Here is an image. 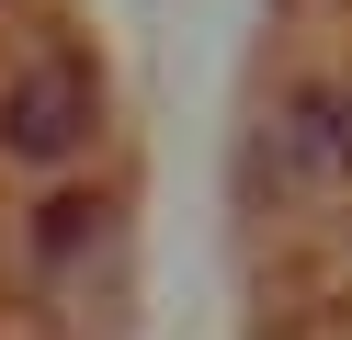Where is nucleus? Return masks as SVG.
Here are the masks:
<instances>
[{"instance_id":"1","label":"nucleus","mask_w":352,"mask_h":340,"mask_svg":"<svg viewBox=\"0 0 352 340\" xmlns=\"http://www.w3.org/2000/svg\"><path fill=\"white\" fill-rule=\"evenodd\" d=\"M91 125H102V102H91L80 68H23V80L0 91V148L34 159V170H69L91 148Z\"/></svg>"},{"instance_id":"2","label":"nucleus","mask_w":352,"mask_h":340,"mask_svg":"<svg viewBox=\"0 0 352 340\" xmlns=\"http://www.w3.org/2000/svg\"><path fill=\"white\" fill-rule=\"evenodd\" d=\"M102 238H114V193L69 181V193H46V216H34V272H80Z\"/></svg>"},{"instance_id":"3","label":"nucleus","mask_w":352,"mask_h":340,"mask_svg":"<svg viewBox=\"0 0 352 340\" xmlns=\"http://www.w3.org/2000/svg\"><path fill=\"white\" fill-rule=\"evenodd\" d=\"M296 136L307 170H352V91H296Z\"/></svg>"}]
</instances>
